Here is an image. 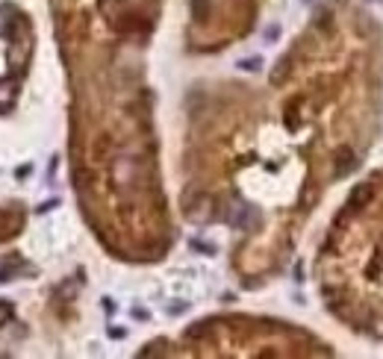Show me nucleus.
Returning a JSON list of instances; mask_svg holds the SVG:
<instances>
[{
    "label": "nucleus",
    "instance_id": "obj_1",
    "mask_svg": "<svg viewBox=\"0 0 383 359\" xmlns=\"http://www.w3.org/2000/svg\"><path fill=\"white\" fill-rule=\"evenodd\" d=\"M6 315H12V306H9V303H0V321H3Z\"/></svg>",
    "mask_w": 383,
    "mask_h": 359
}]
</instances>
